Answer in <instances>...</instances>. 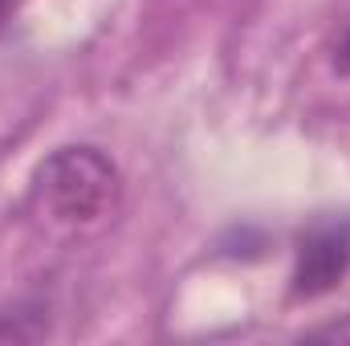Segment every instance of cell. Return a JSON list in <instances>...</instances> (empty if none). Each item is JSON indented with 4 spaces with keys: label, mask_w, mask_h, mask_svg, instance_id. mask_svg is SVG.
<instances>
[{
    "label": "cell",
    "mask_w": 350,
    "mask_h": 346,
    "mask_svg": "<svg viewBox=\"0 0 350 346\" xmlns=\"http://www.w3.org/2000/svg\"><path fill=\"white\" fill-rule=\"evenodd\" d=\"M118 168L98 147H57L33 179L41 212L62 228H86L118 204Z\"/></svg>",
    "instance_id": "6da1fadb"
},
{
    "label": "cell",
    "mask_w": 350,
    "mask_h": 346,
    "mask_svg": "<svg viewBox=\"0 0 350 346\" xmlns=\"http://www.w3.org/2000/svg\"><path fill=\"white\" fill-rule=\"evenodd\" d=\"M350 273V216L314 220L310 232L297 245L293 265V293L297 297H322Z\"/></svg>",
    "instance_id": "7a4b0ae2"
},
{
    "label": "cell",
    "mask_w": 350,
    "mask_h": 346,
    "mask_svg": "<svg viewBox=\"0 0 350 346\" xmlns=\"http://www.w3.org/2000/svg\"><path fill=\"white\" fill-rule=\"evenodd\" d=\"M4 8H8V0H0V12H4Z\"/></svg>",
    "instance_id": "3957f363"
}]
</instances>
